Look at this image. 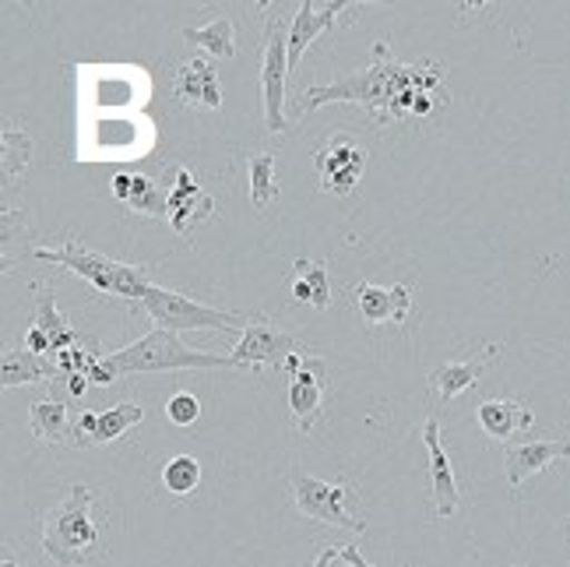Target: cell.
<instances>
[{
  "mask_svg": "<svg viewBox=\"0 0 570 567\" xmlns=\"http://www.w3.org/2000/svg\"><path fill=\"white\" fill-rule=\"evenodd\" d=\"M444 75L448 68L441 60H420V63H402L391 53L387 42H374L370 50V63L363 71L338 78L332 85H314L299 96L293 106V120H306L317 106L324 102H356L366 110L370 124H394L415 117V106L426 96L448 99L444 96Z\"/></svg>",
  "mask_w": 570,
  "mask_h": 567,
  "instance_id": "1",
  "label": "cell"
},
{
  "mask_svg": "<svg viewBox=\"0 0 570 567\" xmlns=\"http://www.w3.org/2000/svg\"><path fill=\"white\" fill-rule=\"evenodd\" d=\"M39 532H42V554L60 567H85L106 557L92 515V490L81 483L63 493L50 511H42Z\"/></svg>",
  "mask_w": 570,
  "mask_h": 567,
  "instance_id": "2",
  "label": "cell"
},
{
  "mask_svg": "<svg viewBox=\"0 0 570 567\" xmlns=\"http://www.w3.org/2000/svg\"><path fill=\"white\" fill-rule=\"evenodd\" d=\"M36 261H50V265L71 268L78 278L89 282L92 290L106 293V296H120L130 303H141L145 293L156 286L148 278V272L141 265H124V261H114L106 254H96L81 244V239H63L60 247H32L29 251Z\"/></svg>",
  "mask_w": 570,
  "mask_h": 567,
  "instance_id": "3",
  "label": "cell"
},
{
  "mask_svg": "<svg viewBox=\"0 0 570 567\" xmlns=\"http://www.w3.org/2000/svg\"><path fill=\"white\" fill-rule=\"evenodd\" d=\"M114 366L120 374H166V370H212V366H236L233 356H218V353H202V349H190L180 342L177 332H163L151 329L138 342H130L117 353H109Z\"/></svg>",
  "mask_w": 570,
  "mask_h": 567,
  "instance_id": "4",
  "label": "cell"
},
{
  "mask_svg": "<svg viewBox=\"0 0 570 567\" xmlns=\"http://www.w3.org/2000/svg\"><path fill=\"white\" fill-rule=\"evenodd\" d=\"M296 511L311 521H324V526L348 529V532H366V518L360 508V490L348 479H317L303 469L289 472Z\"/></svg>",
  "mask_w": 570,
  "mask_h": 567,
  "instance_id": "5",
  "label": "cell"
},
{
  "mask_svg": "<svg viewBox=\"0 0 570 567\" xmlns=\"http://www.w3.org/2000/svg\"><path fill=\"white\" fill-rule=\"evenodd\" d=\"M141 307L148 311V317L156 321V329L163 332H239L244 335V314L236 311H218V307H208V303H197L184 293H173V290H163V286H151L141 300Z\"/></svg>",
  "mask_w": 570,
  "mask_h": 567,
  "instance_id": "6",
  "label": "cell"
},
{
  "mask_svg": "<svg viewBox=\"0 0 570 567\" xmlns=\"http://www.w3.org/2000/svg\"><path fill=\"white\" fill-rule=\"evenodd\" d=\"M289 29L278 18H268L265 29V57H261V96H265V127L272 135L289 130L285 117V81H289Z\"/></svg>",
  "mask_w": 570,
  "mask_h": 567,
  "instance_id": "7",
  "label": "cell"
},
{
  "mask_svg": "<svg viewBox=\"0 0 570 567\" xmlns=\"http://www.w3.org/2000/svg\"><path fill=\"white\" fill-rule=\"evenodd\" d=\"M314 166L321 173V190L324 194H335V198H348L360 180H363V169H366V148L345 135V130H335L317 151H314Z\"/></svg>",
  "mask_w": 570,
  "mask_h": 567,
  "instance_id": "8",
  "label": "cell"
},
{
  "mask_svg": "<svg viewBox=\"0 0 570 567\" xmlns=\"http://www.w3.org/2000/svg\"><path fill=\"white\" fill-rule=\"evenodd\" d=\"M299 349L303 345L293 335H285L282 329H275L272 321L254 317V321H247V329H244V335H239V342H236V349L229 356H233L236 366H244L254 374V370H261V366L282 370L285 360L299 356Z\"/></svg>",
  "mask_w": 570,
  "mask_h": 567,
  "instance_id": "9",
  "label": "cell"
},
{
  "mask_svg": "<svg viewBox=\"0 0 570 567\" xmlns=\"http://www.w3.org/2000/svg\"><path fill=\"white\" fill-rule=\"evenodd\" d=\"M324 391H327V374L324 363L306 356L293 374H289V412L299 433H311L314 423L324 412Z\"/></svg>",
  "mask_w": 570,
  "mask_h": 567,
  "instance_id": "10",
  "label": "cell"
},
{
  "mask_svg": "<svg viewBox=\"0 0 570 567\" xmlns=\"http://www.w3.org/2000/svg\"><path fill=\"white\" fill-rule=\"evenodd\" d=\"M145 420V409L138 402H120L106 412H92L81 409L75 420V448H96V444H109L130 433Z\"/></svg>",
  "mask_w": 570,
  "mask_h": 567,
  "instance_id": "11",
  "label": "cell"
},
{
  "mask_svg": "<svg viewBox=\"0 0 570 567\" xmlns=\"http://www.w3.org/2000/svg\"><path fill=\"white\" fill-rule=\"evenodd\" d=\"M212 215H215V198L208 190L197 187L194 173L187 166H177V173H173V187H169V215H166L173 233L190 236L194 226L212 219Z\"/></svg>",
  "mask_w": 570,
  "mask_h": 567,
  "instance_id": "12",
  "label": "cell"
},
{
  "mask_svg": "<svg viewBox=\"0 0 570 567\" xmlns=\"http://www.w3.org/2000/svg\"><path fill=\"white\" fill-rule=\"evenodd\" d=\"M423 444H426V458H430L433 515L436 518H451L458 511V505H462V493H458L451 458H448L444 441H441V423H436V412H430L426 423H423Z\"/></svg>",
  "mask_w": 570,
  "mask_h": 567,
  "instance_id": "13",
  "label": "cell"
},
{
  "mask_svg": "<svg viewBox=\"0 0 570 567\" xmlns=\"http://www.w3.org/2000/svg\"><path fill=\"white\" fill-rule=\"evenodd\" d=\"M356 307L360 317L370 324V329H381V324H405L409 311H412V290L409 286H377V282L360 278L356 286Z\"/></svg>",
  "mask_w": 570,
  "mask_h": 567,
  "instance_id": "14",
  "label": "cell"
},
{
  "mask_svg": "<svg viewBox=\"0 0 570 567\" xmlns=\"http://www.w3.org/2000/svg\"><path fill=\"white\" fill-rule=\"evenodd\" d=\"M356 4H348V0H332V4H314V0H303L296 8V18L289 21V68L296 71L303 53L311 50V42L321 39L324 32H332L335 21Z\"/></svg>",
  "mask_w": 570,
  "mask_h": 567,
  "instance_id": "15",
  "label": "cell"
},
{
  "mask_svg": "<svg viewBox=\"0 0 570 567\" xmlns=\"http://www.w3.org/2000/svg\"><path fill=\"white\" fill-rule=\"evenodd\" d=\"M173 92L190 110H218L223 106V81H218L212 57L184 60L177 78H173Z\"/></svg>",
  "mask_w": 570,
  "mask_h": 567,
  "instance_id": "16",
  "label": "cell"
},
{
  "mask_svg": "<svg viewBox=\"0 0 570 567\" xmlns=\"http://www.w3.org/2000/svg\"><path fill=\"white\" fill-rule=\"evenodd\" d=\"M560 458H570V441H524L503 451V472H508V487L521 490L532 476L550 469Z\"/></svg>",
  "mask_w": 570,
  "mask_h": 567,
  "instance_id": "17",
  "label": "cell"
},
{
  "mask_svg": "<svg viewBox=\"0 0 570 567\" xmlns=\"http://www.w3.org/2000/svg\"><path fill=\"white\" fill-rule=\"evenodd\" d=\"M500 353V345H482L475 356H469V360H451V363H436L433 370H430V388L436 391V402L441 405H448V402H454L462 391H469V388H475L479 384V374H482V366H487L493 356Z\"/></svg>",
  "mask_w": 570,
  "mask_h": 567,
  "instance_id": "18",
  "label": "cell"
},
{
  "mask_svg": "<svg viewBox=\"0 0 570 567\" xmlns=\"http://www.w3.org/2000/svg\"><path fill=\"white\" fill-rule=\"evenodd\" d=\"M109 190L127 212L145 215V219H166L169 215V190L145 177V173H117Z\"/></svg>",
  "mask_w": 570,
  "mask_h": 567,
  "instance_id": "19",
  "label": "cell"
},
{
  "mask_svg": "<svg viewBox=\"0 0 570 567\" xmlns=\"http://www.w3.org/2000/svg\"><path fill=\"white\" fill-rule=\"evenodd\" d=\"M475 420L490 441H511L518 430H529L535 423V412L518 399H487L479 402Z\"/></svg>",
  "mask_w": 570,
  "mask_h": 567,
  "instance_id": "20",
  "label": "cell"
},
{
  "mask_svg": "<svg viewBox=\"0 0 570 567\" xmlns=\"http://www.w3.org/2000/svg\"><path fill=\"white\" fill-rule=\"evenodd\" d=\"M29 427L32 438L53 448H75V420L71 405L60 399H36L29 405Z\"/></svg>",
  "mask_w": 570,
  "mask_h": 567,
  "instance_id": "21",
  "label": "cell"
},
{
  "mask_svg": "<svg viewBox=\"0 0 570 567\" xmlns=\"http://www.w3.org/2000/svg\"><path fill=\"white\" fill-rule=\"evenodd\" d=\"M32 296H36V321H32V329H39L42 335H47V342H50V349H53V356L63 353V349L81 345L78 332L71 329V321L57 311V300H53V293H50L47 282H36V286H32Z\"/></svg>",
  "mask_w": 570,
  "mask_h": 567,
  "instance_id": "22",
  "label": "cell"
},
{
  "mask_svg": "<svg viewBox=\"0 0 570 567\" xmlns=\"http://www.w3.org/2000/svg\"><path fill=\"white\" fill-rule=\"evenodd\" d=\"M60 370L47 363L42 356L29 353V349H8L0 360V384L4 388H21V384H53Z\"/></svg>",
  "mask_w": 570,
  "mask_h": 567,
  "instance_id": "23",
  "label": "cell"
},
{
  "mask_svg": "<svg viewBox=\"0 0 570 567\" xmlns=\"http://www.w3.org/2000/svg\"><path fill=\"white\" fill-rule=\"evenodd\" d=\"M293 300L314 311L332 307V282H327V268L321 261L311 257L293 261Z\"/></svg>",
  "mask_w": 570,
  "mask_h": 567,
  "instance_id": "24",
  "label": "cell"
},
{
  "mask_svg": "<svg viewBox=\"0 0 570 567\" xmlns=\"http://www.w3.org/2000/svg\"><path fill=\"white\" fill-rule=\"evenodd\" d=\"M184 39L190 47H202L212 60H233L236 57V32L229 18H215L208 26H190L184 29Z\"/></svg>",
  "mask_w": 570,
  "mask_h": 567,
  "instance_id": "25",
  "label": "cell"
},
{
  "mask_svg": "<svg viewBox=\"0 0 570 567\" xmlns=\"http://www.w3.org/2000/svg\"><path fill=\"white\" fill-rule=\"evenodd\" d=\"M275 151H254L247 156L250 173V202L257 212H268L278 202V180H275Z\"/></svg>",
  "mask_w": 570,
  "mask_h": 567,
  "instance_id": "26",
  "label": "cell"
},
{
  "mask_svg": "<svg viewBox=\"0 0 570 567\" xmlns=\"http://www.w3.org/2000/svg\"><path fill=\"white\" fill-rule=\"evenodd\" d=\"M163 490L169 497H187L202 483V462L194 454H173L169 462L163 466Z\"/></svg>",
  "mask_w": 570,
  "mask_h": 567,
  "instance_id": "27",
  "label": "cell"
},
{
  "mask_svg": "<svg viewBox=\"0 0 570 567\" xmlns=\"http://www.w3.org/2000/svg\"><path fill=\"white\" fill-rule=\"evenodd\" d=\"M0 145H4L0 148V159H4V184H14L32 159V141L21 127H8Z\"/></svg>",
  "mask_w": 570,
  "mask_h": 567,
  "instance_id": "28",
  "label": "cell"
},
{
  "mask_svg": "<svg viewBox=\"0 0 570 567\" xmlns=\"http://www.w3.org/2000/svg\"><path fill=\"white\" fill-rule=\"evenodd\" d=\"M166 420L180 430H187L202 420V402H197L194 391H177V395L166 402Z\"/></svg>",
  "mask_w": 570,
  "mask_h": 567,
  "instance_id": "29",
  "label": "cell"
},
{
  "mask_svg": "<svg viewBox=\"0 0 570 567\" xmlns=\"http://www.w3.org/2000/svg\"><path fill=\"white\" fill-rule=\"evenodd\" d=\"M120 378H124V374L114 366V360H109V356H96L92 366H89V381H92V388H114Z\"/></svg>",
  "mask_w": 570,
  "mask_h": 567,
  "instance_id": "30",
  "label": "cell"
},
{
  "mask_svg": "<svg viewBox=\"0 0 570 567\" xmlns=\"http://www.w3.org/2000/svg\"><path fill=\"white\" fill-rule=\"evenodd\" d=\"M342 560H345L348 567H374L370 560H363V554H360L356 542H348V547H342Z\"/></svg>",
  "mask_w": 570,
  "mask_h": 567,
  "instance_id": "31",
  "label": "cell"
},
{
  "mask_svg": "<svg viewBox=\"0 0 570 567\" xmlns=\"http://www.w3.org/2000/svg\"><path fill=\"white\" fill-rule=\"evenodd\" d=\"M338 557H342V550H338V547H324V550L314 557V564H311V567H332Z\"/></svg>",
  "mask_w": 570,
  "mask_h": 567,
  "instance_id": "32",
  "label": "cell"
},
{
  "mask_svg": "<svg viewBox=\"0 0 570 567\" xmlns=\"http://www.w3.org/2000/svg\"><path fill=\"white\" fill-rule=\"evenodd\" d=\"M4 567H18V564H11V560H4Z\"/></svg>",
  "mask_w": 570,
  "mask_h": 567,
  "instance_id": "33",
  "label": "cell"
},
{
  "mask_svg": "<svg viewBox=\"0 0 570 567\" xmlns=\"http://www.w3.org/2000/svg\"><path fill=\"white\" fill-rule=\"evenodd\" d=\"M514 567H518V564H514Z\"/></svg>",
  "mask_w": 570,
  "mask_h": 567,
  "instance_id": "34",
  "label": "cell"
}]
</instances>
